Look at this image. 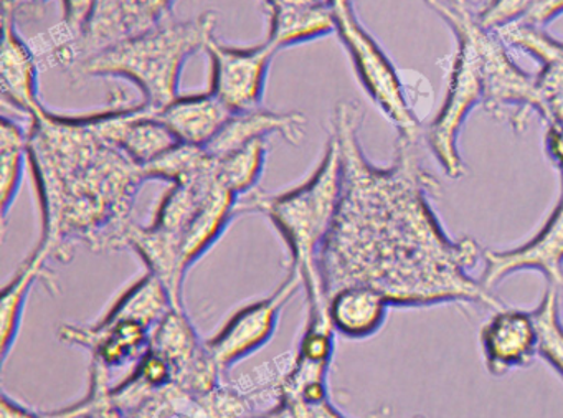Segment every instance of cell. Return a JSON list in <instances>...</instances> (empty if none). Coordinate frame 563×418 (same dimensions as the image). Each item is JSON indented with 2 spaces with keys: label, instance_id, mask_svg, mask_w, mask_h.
<instances>
[{
  "label": "cell",
  "instance_id": "cell-1",
  "mask_svg": "<svg viewBox=\"0 0 563 418\" xmlns=\"http://www.w3.org/2000/svg\"><path fill=\"white\" fill-rule=\"evenodd\" d=\"M364 113L341 101L332 134L342 154L338 213L319 255L325 293L342 286L378 289L391 308L504 302L471 275L484 250L471 237L454 240L431 207L440 183L424 169L421 138L398 136L391 166L368 163L358 141Z\"/></svg>",
  "mask_w": 563,
  "mask_h": 418
},
{
  "label": "cell",
  "instance_id": "cell-2",
  "mask_svg": "<svg viewBox=\"0 0 563 418\" xmlns=\"http://www.w3.org/2000/svg\"><path fill=\"white\" fill-rule=\"evenodd\" d=\"M29 164L41 202L38 255L68 263L80 246L128 249L143 167L108 143L90 114H58L42 107L27 128Z\"/></svg>",
  "mask_w": 563,
  "mask_h": 418
},
{
  "label": "cell",
  "instance_id": "cell-3",
  "mask_svg": "<svg viewBox=\"0 0 563 418\" xmlns=\"http://www.w3.org/2000/svg\"><path fill=\"white\" fill-rule=\"evenodd\" d=\"M342 193V154L331 133L318 169L301 186L282 194L255 189L240 199V216L263 213L288 246L289 270L298 273L308 298V322L331 321L319 255L338 213Z\"/></svg>",
  "mask_w": 563,
  "mask_h": 418
},
{
  "label": "cell",
  "instance_id": "cell-4",
  "mask_svg": "<svg viewBox=\"0 0 563 418\" xmlns=\"http://www.w3.org/2000/svg\"><path fill=\"white\" fill-rule=\"evenodd\" d=\"M217 14L203 12L190 21H174L128 38L71 67L77 78H124L133 81L143 101L161 111L179 97L180 75L187 61L207 51L216 38Z\"/></svg>",
  "mask_w": 563,
  "mask_h": 418
},
{
  "label": "cell",
  "instance_id": "cell-5",
  "mask_svg": "<svg viewBox=\"0 0 563 418\" xmlns=\"http://www.w3.org/2000/svg\"><path fill=\"white\" fill-rule=\"evenodd\" d=\"M453 34L470 38L479 61L483 80V107L494 120L507 121L516 133L526 131L530 114L545 121L549 108L540 94L537 78L526 74L507 51V44L497 32L477 24L467 8H456L450 0H424Z\"/></svg>",
  "mask_w": 563,
  "mask_h": 418
},
{
  "label": "cell",
  "instance_id": "cell-6",
  "mask_svg": "<svg viewBox=\"0 0 563 418\" xmlns=\"http://www.w3.org/2000/svg\"><path fill=\"white\" fill-rule=\"evenodd\" d=\"M329 6L334 14L335 32L341 37L368 97L394 123L398 136H423L424 131H421L420 121L408 103L397 68L374 37L362 28L361 22L355 18L351 0H342Z\"/></svg>",
  "mask_w": 563,
  "mask_h": 418
},
{
  "label": "cell",
  "instance_id": "cell-7",
  "mask_svg": "<svg viewBox=\"0 0 563 418\" xmlns=\"http://www.w3.org/2000/svg\"><path fill=\"white\" fill-rule=\"evenodd\" d=\"M453 35L457 47L448 78L446 97L443 107L423 134L441 170L450 179H461L466 176V166L457 141L471 111L483 103V80L479 61L470 38L461 34Z\"/></svg>",
  "mask_w": 563,
  "mask_h": 418
},
{
  "label": "cell",
  "instance_id": "cell-8",
  "mask_svg": "<svg viewBox=\"0 0 563 418\" xmlns=\"http://www.w3.org/2000/svg\"><path fill=\"white\" fill-rule=\"evenodd\" d=\"M174 0H97L77 41L58 48L62 64L75 65L173 19Z\"/></svg>",
  "mask_w": 563,
  "mask_h": 418
},
{
  "label": "cell",
  "instance_id": "cell-9",
  "mask_svg": "<svg viewBox=\"0 0 563 418\" xmlns=\"http://www.w3.org/2000/svg\"><path fill=\"white\" fill-rule=\"evenodd\" d=\"M299 288H302L301 276L289 270L285 282L272 295L242 306L212 338L207 339V348L222 372L230 371L272 341L283 309Z\"/></svg>",
  "mask_w": 563,
  "mask_h": 418
},
{
  "label": "cell",
  "instance_id": "cell-10",
  "mask_svg": "<svg viewBox=\"0 0 563 418\" xmlns=\"http://www.w3.org/2000/svg\"><path fill=\"white\" fill-rule=\"evenodd\" d=\"M151 349L166 359L173 385L190 395H203L219 387L222 369L197 334L186 309L173 308L153 329Z\"/></svg>",
  "mask_w": 563,
  "mask_h": 418
},
{
  "label": "cell",
  "instance_id": "cell-11",
  "mask_svg": "<svg viewBox=\"0 0 563 418\" xmlns=\"http://www.w3.org/2000/svg\"><path fill=\"white\" fill-rule=\"evenodd\" d=\"M212 64L210 91L235 113L262 108L269 65L278 52L268 44L255 47H227L213 38L207 47Z\"/></svg>",
  "mask_w": 563,
  "mask_h": 418
},
{
  "label": "cell",
  "instance_id": "cell-12",
  "mask_svg": "<svg viewBox=\"0 0 563 418\" xmlns=\"http://www.w3.org/2000/svg\"><path fill=\"white\" fill-rule=\"evenodd\" d=\"M542 273L553 288L563 286V196L553 207L539 232L522 245L514 249L483 252V272L477 276L484 288L493 292L497 285L514 273Z\"/></svg>",
  "mask_w": 563,
  "mask_h": 418
},
{
  "label": "cell",
  "instance_id": "cell-13",
  "mask_svg": "<svg viewBox=\"0 0 563 418\" xmlns=\"http://www.w3.org/2000/svg\"><path fill=\"white\" fill-rule=\"evenodd\" d=\"M153 329L136 321H103L91 324H64L58 328V338L65 344L87 349L91 364L101 365L110 372L133 369L151 349Z\"/></svg>",
  "mask_w": 563,
  "mask_h": 418
},
{
  "label": "cell",
  "instance_id": "cell-14",
  "mask_svg": "<svg viewBox=\"0 0 563 418\" xmlns=\"http://www.w3.org/2000/svg\"><path fill=\"white\" fill-rule=\"evenodd\" d=\"M484 365L493 377L529 367L537 358V331L532 312L499 308L479 331Z\"/></svg>",
  "mask_w": 563,
  "mask_h": 418
},
{
  "label": "cell",
  "instance_id": "cell-15",
  "mask_svg": "<svg viewBox=\"0 0 563 418\" xmlns=\"http://www.w3.org/2000/svg\"><path fill=\"white\" fill-rule=\"evenodd\" d=\"M0 90L2 100L31 118L44 107L38 98V65L32 48L15 28L14 4L4 2L2 48H0Z\"/></svg>",
  "mask_w": 563,
  "mask_h": 418
},
{
  "label": "cell",
  "instance_id": "cell-16",
  "mask_svg": "<svg viewBox=\"0 0 563 418\" xmlns=\"http://www.w3.org/2000/svg\"><path fill=\"white\" fill-rule=\"evenodd\" d=\"M305 114L299 111L282 113L262 107L232 114L222 131L203 150L210 156L220 160L253 141L269 140L272 136L283 138L286 143L298 146L305 140Z\"/></svg>",
  "mask_w": 563,
  "mask_h": 418
},
{
  "label": "cell",
  "instance_id": "cell-17",
  "mask_svg": "<svg viewBox=\"0 0 563 418\" xmlns=\"http://www.w3.org/2000/svg\"><path fill=\"white\" fill-rule=\"evenodd\" d=\"M232 111L212 94L177 97L157 111V118L173 131L179 143L206 147L232 118Z\"/></svg>",
  "mask_w": 563,
  "mask_h": 418
},
{
  "label": "cell",
  "instance_id": "cell-18",
  "mask_svg": "<svg viewBox=\"0 0 563 418\" xmlns=\"http://www.w3.org/2000/svg\"><path fill=\"white\" fill-rule=\"evenodd\" d=\"M390 308L388 299L372 286H342L329 298V319L338 334L361 341L380 331Z\"/></svg>",
  "mask_w": 563,
  "mask_h": 418
},
{
  "label": "cell",
  "instance_id": "cell-19",
  "mask_svg": "<svg viewBox=\"0 0 563 418\" xmlns=\"http://www.w3.org/2000/svg\"><path fill=\"white\" fill-rule=\"evenodd\" d=\"M38 282L44 283L48 289H55L54 273L48 268V260L32 252V255L22 263L11 282L2 289L0 298V349L2 362L8 361L19 332H21L24 309L29 295Z\"/></svg>",
  "mask_w": 563,
  "mask_h": 418
},
{
  "label": "cell",
  "instance_id": "cell-20",
  "mask_svg": "<svg viewBox=\"0 0 563 418\" xmlns=\"http://www.w3.org/2000/svg\"><path fill=\"white\" fill-rule=\"evenodd\" d=\"M240 197L222 183L209 194L183 240V258L187 270L192 268L223 235L235 217L240 216Z\"/></svg>",
  "mask_w": 563,
  "mask_h": 418
},
{
  "label": "cell",
  "instance_id": "cell-21",
  "mask_svg": "<svg viewBox=\"0 0 563 418\" xmlns=\"http://www.w3.org/2000/svg\"><path fill=\"white\" fill-rule=\"evenodd\" d=\"M497 34L510 47L519 48L523 54L539 62L537 85L549 108V101L552 98L563 95V42L550 37L540 28L522 24V22L509 25Z\"/></svg>",
  "mask_w": 563,
  "mask_h": 418
},
{
  "label": "cell",
  "instance_id": "cell-22",
  "mask_svg": "<svg viewBox=\"0 0 563 418\" xmlns=\"http://www.w3.org/2000/svg\"><path fill=\"white\" fill-rule=\"evenodd\" d=\"M173 308L176 305L166 286L146 272L118 296L100 319L108 322L136 321L154 329Z\"/></svg>",
  "mask_w": 563,
  "mask_h": 418
},
{
  "label": "cell",
  "instance_id": "cell-23",
  "mask_svg": "<svg viewBox=\"0 0 563 418\" xmlns=\"http://www.w3.org/2000/svg\"><path fill=\"white\" fill-rule=\"evenodd\" d=\"M335 32L331 6L321 0L318 4L272 14L268 44L276 52L292 45L306 44Z\"/></svg>",
  "mask_w": 563,
  "mask_h": 418
},
{
  "label": "cell",
  "instance_id": "cell-24",
  "mask_svg": "<svg viewBox=\"0 0 563 418\" xmlns=\"http://www.w3.org/2000/svg\"><path fill=\"white\" fill-rule=\"evenodd\" d=\"M29 164V134L25 128L9 118L0 123V200L2 223L8 226L9 212L18 199Z\"/></svg>",
  "mask_w": 563,
  "mask_h": 418
},
{
  "label": "cell",
  "instance_id": "cell-25",
  "mask_svg": "<svg viewBox=\"0 0 563 418\" xmlns=\"http://www.w3.org/2000/svg\"><path fill=\"white\" fill-rule=\"evenodd\" d=\"M266 153L268 140H260L217 160V173L222 186L240 199L258 189L265 169Z\"/></svg>",
  "mask_w": 563,
  "mask_h": 418
},
{
  "label": "cell",
  "instance_id": "cell-26",
  "mask_svg": "<svg viewBox=\"0 0 563 418\" xmlns=\"http://www.w3.org/2000/svg\"><path fill=\"white\" fill-rule=\"evenodd\" d=\"M213 163L216 157L210 156L203 147L179 143L153 163L144 166L143 170L146 180H164L170 186H176L202 176L213 166Z\"/></svg>",
  "mask_w": 563,
  "mask_h": 418
},
{
  "label": "cell",
  "instance_id": "cell-27",
  "mask_svg": "<svg viewBox=\"0 0 563 418\" xmlns=\"http://www.w3.org/2000/svg\"><path fill=\"white\" fill-rule=\"evenodd\" d=\"M537 331V358L543 359L563 378V322L560 318L559 292L553 286L543 292L532 309Z\"/></svg>",
  "mask_w": 563,
  "mask_h": 418
},
{
  "label": "cell",
  "instance_id": "cell-28",
  "mask_svg": "<svg viewBox=\"0 0 563 418\" xmlns=\"http://www.w3.org/2000/svg\"><path fill=\"white\" fill-rule=\"evenodd\" d=\"M536 0H489L474 14L477 24L490 32H499L509 25L522 22Z\"/></svg>",
  "mask_w": 563,
  "mask_h": 418
},
{
  "label": "cell",
  "instance_id": "cell-29",
  "mask_svg": "<svg viewBox=\"0 0 563 418\" xmlns=\"http://www.w3.org/2000/svg\"><path fill=\"white\" fill-rule=\"evenodd\" d=\"M335 334L338 332L334 331L331 322L306 324L296 358L321 362V364H331L335 349Z\"/></svg>",
  "mask_w": 563,
  "mask_h": 418
},
{
  "label": "cell",
  "instance_id": "cell-30",
  "mask_svg": "<svg viewBox=\"0 0 563 418\" xmlns=\"http://www.w3.org/2000/svg\"><path fill=\"white\" fill-rule=\"evenodd\" d=\"M64 2V21H62V29L65 31V38L67 42L62 44H71L80 37L84 32L85 25L90 21L93 14L95 2L97 0H62Z\"/></svg>",
  "mask_w": 563,
  "mask_h": 418
},
{
  "label": "cell",
  "instance_id": "cell-31",
  "mask_svg": "<svg viewBox=\"0 0 563 418\" xmlns=\"http://www.w3.org/2000/svg\"><path fill=\"white\" fill-rule=\"evenodd\" d=\"M560 14H563V0H536L529 14L523 18L522 24L542 29Z\"/></svg>",
  "mask_w": 563,
  "mask_h": 418
},
{
  "label": "cell",
  "instance_id": "cell-32",
  "mask_svg": "<svg viewBox=\"0 0 563 418\" xmlns=\"http://www.w3.org/2000/svg\"><path fill=\"white\" fill-rule=\"evenodd\" d=\"M0 418H52L47 411H35L27 405L21 404L15 398L9 397L8 394L2 395L0 402Z\"/></svg>",
  "mask_w": 563,
  "mask_h": 418
},
{
  "label": "cell",
  "instance_id": "cell-33",
  "mask_svg": "<svg viewBox=\"0 0 563 418\" xmlns=\"http://www.w3.org/2000/svg\"><path fill=\"white\" fill-rule=\"evenodd\" d=\"M545 151L549 160L563 167V128L555 123H547Z\"/></svg>",
  "mask_w": 563,
  "mask_h": 418
},
{
  "label": "cell",
  "instance_id": "cell-34",
  "mask_svg": "<svg viewBox=\"0 0 563 418\" xmlns=\"http://www.w3.org/2000/svg\"><path fill=\"white\" fill-rule=\"evenodd\" d=\"M547 123H555L563 128V95L552 98L549 101V113H547Z\"/></svg>",
  "mask_w": 563,
  "mask_h": 418
},
{
  "label": "cell",
  "instance_id": "cell-35",
  "mask_svg": "<svg viewBox=\"0 0 563 418\" xmlns=\"http://www.w3.org/2000/svg\"><path fill=\"white\" fill-rule=\"evenodd\" d=\"M250 418H289L288 411L283 407L282 404L273 407L272 410L265 411V414L253 415Z\"/></svg>",
  "mask_w": 563,
  "mask_h": 418
},
{
  "label": "cell",
  "instance_id": "cell-36",
  "mask_svg": "<svg viewBox=\"0 0 563 418\" xmlns=\"http://www.w3.org/2000/svg\"><path fill=\"white\" fill-rule=\"evenodd\" d=\"M450 2L456 8H467V0H450Z\"/></svg>",
  "mask_w": 563,
  "mask_h": 418
},
{
  "label": "cell",
  "instance_id": "cell-37",
  "mask_svg": "<svg viewBox=\"0 0 563 418\" xmlns=\"http://www.w3.org/2000/svg\"><path fill=\"white\" fill-rule=\"evenodd\" d=\"M560 184H562V196H563V167H560Z\"/></svg>",
  "mask_w": 563,
  "mask_h": 418
},
{
  "label": "cell",
  "instance_id": "cell-38",
  "mask_svg": "<svg viewBox=\"0 0 563 418\" xmlns=\"http://www.w3.org/2000/svg\"><path fill=\"white\" fill-rule=\"evenodd\" d=\"M4 2H9V4H14L15 0H4Z\"/></svg>",
  "mask_w": 563,
  "mask_h": 418
},
{
  "label": "cell",
  "instance_id": "cell-39",
  "mask_svg": "<svg viewBox=\"0 0 563 418\" xmlns=\"http://www.w3.org/2000/svg\"><path fill=\"white\" fill-rule=\"evenodd\" d=\"M164 418H179V417H174V415H167V417H164Z\"/></svg>",
  "mask_w": 563,
  "mask_h": 418
},
{
  "label": "cell",
  "instance_id": "cell-40",
  "mask_svg": "<svg viewBox=\"0 0 563 418\" xmlns=\"http://www.w3.org/2000/svg\"><path fill=\"white\" fill-rule=\"evenodd\" d=\"M413 418H424V417H421V415H417V417H413Z\"/></svg>",
  "mask_w": 563,
  "mask_h": 418
}]
</instances>
